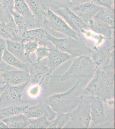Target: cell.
I'll return each instance as SVG.
<instances>
[{"instance_id":"obj_1","label":"cell","mask_w":115,"mask_h":129,"mask_svg":"<svg viewBox=\"0 0 115 129\" xmlns=\"http://www.w3.org/2000/svg\"><path fill=\"white\" fill-rule=\"evenodd\" d=\"M114 70H103L96 68L90 82L83 89L84 95H95L104 100L115 96Z\"/></svg>"},{"instance_id":"obj_2","label":"cell","mask_w":115,"mask_h":129,"mask_svg":"<svg viewBox=\"0 0 115 129\" xmlns=\"http://www.w3.org/2000/svg\"><path fill=\"white\" fill-rule=\"evenodd\" d=\"M83 83L82 81H79L68 91L51 95L46 102L57 114L70 113L83 100L84 95Z\"/></svg>"},{"instance_id":"obj_3","label":"cell","mask_w":115,"mask_h":129,"mask_svg":"<svg viewBox=\"0 0 115 129\" xmlns=\"http://www.w3.org/2000/svg\"><path fill=\"white\" fill-rule=\"evenodd\" d=\"M47 39L56 48L61 51L67 53L73 57L82 56H91L92 49L86 45V40L83 38L75 39L68 37L58 38L48 33Z\"/></svg>"},{"instance_id":"obj_4","label":"cell","mask_w":115,"mask_h":129,"mask_svg":"<svg viewBox=\"0 0 115 129\" xmlns=\"http://www.w3.org/2000/svg\"><path fill=\"white\" fill-rule=\"evenodd\" d=\"M96 66L89 56H79L61 78V81L91 79L95 74Z\"/></svg>"},{"instance_id":"obj_5","label":"cell","mask_w":115,"mask_h":129,"mask_svg":"<svg viewBox=\"0 0 115 129\" xmlns=\"http://www.w3.org/2000/svg\"><path fill=\"white\" fill-rule=\"evenodd\" d=\"M91 120L90 107L87 95H84L79 106L70 113V120L66 128L86 129Z\"/></svg>"},{"instance_id":"obj_6","label":"cell","mask_w":115,"mask_h":129,"mask_svg":"<svg viewBox=\"0 0 115 129\" xmlns=\"http://www.w3.org/2000/svg\"><path fill=\"white\" fill-rule=\"evenodd\" d=\"M43 24L45 29L57 31L75 39L82 38L80 34L72 29L65 21L54 13L51 9H47L46 10Z\"/></svg>"},{"instance_id":"obj_7","label":"cell","mask_w":115,"mask_h":129,"mask_svg":"<svg viewBox=\"0 0 115 129\" xmlns=\"http://www.w3.org/2000/svg\"><path fill=\"white\" fill-rule=\"evenodd\" d=\"M92 60L96 67L103 70L114 69V46H106L92 50Z\"/></svg>"},{"instance_id":"obj_8","label":"cell","mask_w":115,"mask_h":129,"mask_svg":"<svg viewBox=\"0 0 115 129\" xmlns=\"http://www.w3.org/2000/svg\"><path fill=\"white\" fill-rule=\"evenodd\" d=\"M29 82L21 85L7 87L0 95V108L13 105L24 104L22 97L25 89Z\"/></svg>"},{"instance_id":"obj_9","label":"cell","mask_w":115,"mask_h":129,"mask_svg":"<svg viewBox=\"0 0 115 129\" xmlns=\"http://www.w3.org/2000/svg\"><path fill=\"white\" fill-rule=\"evenodd\" d=\"M53 10L61 16L69 26L78 34L83 33L85 30L89 28V24L73 12L68 6Z\"/></svg>"},{"instance_id":"obj_10","label":"cell","mask_w":115,"mask_h":129,"mask_svg":"<svg viewBox=\"0 0 115 129\" xmlns=\"http://www.w3.org/2000/svg\"><path fill=\"white\" fill-rule=\"evenodd\" d=\"M30 81L33 84L46 86L52 72L46 64V62H37L31 63L29 66Z\"/></svg>"},{"instance_id":"obj_11","label":"cell","mask_w":115,"mask_h":129,"mask_svg":"<svg viewBox=\"0 0 115 129\" xmlns=\"http://www.w3.org/2000/svg\"><path fill=\"white\" fill-rule=\"evenodd\" d=\"M90 107L91 120L95 124H103L106 122L102 99L95 95H87Z\"/></svg>"},{"instance_id":"obj_12","label":"cell","mask_w":115,"mask_h":129,"mask_svg":"<svg viewBox=\"0 0 115 129\" xmlns=\"http://www.w3.org/2000/svg\"><path fill=\"white\" fill-rule=\"evenodd\" d=\"M48 32L44 28H37L26 29L22 34L24 43L26 41H34L39 46H44L50 49L55 46L47 39Z\"/></svg>"},{"instance_id":"obj_13","label":"cell","mask_w":115,"mask_h":129,"mask_svg":"<svg viewBox=\"0 0 115 129\" xmlns=\"http://www.w3.org/2000/svg\"><path fill=\"white\" fill-rule=\"evenodd\" d=\"M0 76L4 84L10 86L21 85L30 81L29 72L22 70L1 72Z\"/></svg>"},{"instance_id":"obj_14","label":"cell","mask_w":115,"mask_h":129,"mask_svg":"<svg viewBox=\"0 0 115 129\" xmlns=\"http://www.w3.org/2000/svg\"><path fill=\"white\" fill-rule=\"evenodd\" d=\"M23 114L30 118L45 116L51 121L56 117L57 114L45 101L41 102L35 106H29L25 110Z\"/></svg>"},{"instance_id":"obj_15","label":"cell","mask_w":115,"mask_h":129,"mask_svg":"<svg viewBox=\"0 0 115 129\" xmlns=\"http://www.w3.org/2000/svg\"><path fill=\"white\" fill-rule=\"evenodd\" d=\"M0 37L6 40L24 43L22 33L15 23L12 16L6 22L0 20Z\"/></svg>"},{"instance_id":"obj_16","label":"cell","mask_w":115,"mask_h":129,"mask_svg":"<svg viewBox=\"0 0 115 129\" xmlns=\"http://www.w3.org/2000/svg\"><path fill=\"white\" fill-rule=\"evenodd\" d=\"M68 7L73 12L87 23L96 13L103 8L95 5L92 2L77 5H70Z\"/></svg>"},{"instance_id":"obj_17","label":"cell","mask_w":115,"mask_h":129,"mask_svg":"<svg viewBox=\"0 0 115 129\" xmlns=\"http://www.w3.org/2000/svg\"><path fill=\"white\" fill-rule=\"evenodd\" d=\"M48 57V60L46 64L52 72L60 64L72 58L70 55L58 50L55 46L50 49Z\"/></svg>"},{"instance_id":"obj_18","label":"cell","mask_w":115,"mask_h":129,"mask_svg":"<svg viewBox=\"0 0 115 129\" xmlns=\"http://www.w3.org/2000/svg\"><path fill=\"white\" fill-rule=\"evenodd\" d=\"M14 10L31 23L32 28H41L25 0H14Z\"/></svg>"},{"instance_id":"obj_19","label":"cell","mask_w":115,"mask_h":129,"mask_svg":"<svg viewBox=\"0 0 115 129\" xmlns=\"http://www.w3.org/2000/svg\"><path fill=\"white\" fill-rule=\"evenodd\" d=\"M6 44L7 50L17 59L27 64H30L33 62L30 58L27 57L25 54L24 43L7 40Z\"/></svg>"},{"instance_id":"obj_20","label":"cell","mask_w":115,"mask_h":129,"mask_svg":"<svg viewBox=\"0 0 115 129\" xmlns=\"http://www.w3.org/2000/svg\"><path fill=\"white\" fill-rule=\"evenodd\" d=\"M91 29L97 34L103 35L109 40H112L114 28L110 26L107 24L92 18L88 22Z\"/></svg>"},{"instance_id":"obj_21","label":"cell","mask_w":115,"mask_h":129,"mask_svg":"<svg viewBox=\"0 0 115 129\" xmlns=\"http://www.w3.org/2000/svg\"><path fill=\"white\" fill-rule=\"evenodd\" d=\"M32 118L27 117L23 114H17L2 120L9 128L21 129L28 128L31 124Z\"/></svg>"},{"instance_id":"obj_22","label":"cell","mask_w":115,"mask_h":129,"mask_svg":"<svg viewBox=\"0 0 115 129\" xmlns=\"http://www.w3.org/2000/svg\"><path fill=\"white\" fill-rule=\"evenodd\" d=\"M31 12L37 21L41 28L43 26V19L47 8L43 0H25Z\"/></svg>"},{"instance_id":"obj_23","label":"cell","mask_w":115,"mask_h":129,"mask_svg":"<svg viewBox=\"0 0 115 129\" xmlns=\"http://www.w3.org/2000/svg\"><path fill=\"white\" fill-rule=\"evenodd\" d=\"M29 106L27 105H13L0 108V120L11 116L23 114Z\"/></svg>"},{"instance_id":"obj_24","label":"cell","mask_w":115,"mask_h":129,"mask_svg":"<svg viewBox=\"0 0 115 129\" xmlns=\"http://www.w3.org/2000/svg\"><path fill=\"white\" fill-rule=\"evenodd\" d=\"M93 18L115 28V12L113 8L107 9L103 8L96 13Z\"/></svg>"},{"instance_id":"obj_25","label":"cell","mask_w":115,"mask_h":129,"mask_svg":"<svg viewBox=\"0 0 115 129\" xmlns=\"http://www.w3.org/2000/svg\"><path fill=\"white\" fill-rule=\"evenodd\" d=\"M2 59H3L4 61L8 64L28 72L29 66L30 64L22 62L11 54L7 49L5 50L4 52Z\"/></svg>"},{"instance_id":"obj_26","label":"cell","mask_w":115,"mask_h":129,"mask_svg":"<svg viewBox=\"0 0 115 129\" xmlns=\"http://www.w3.org/2000/svg\"><path fill=\"white\" fill-rule=\"evenodd\" d=\"M10 14L14 21L15 23L22 33V35L24 31L28 29H28H30V28H31V25L29 21L16 12L14 10L11 11Z\"/></svg>"},{"instance_id":"obj_27","label":"cell","mask_w":115,"mask_h":129,"mask_svg":"<svg viewBox=\"0 0 115 129\" xmlns=\"http://www.w3.org/2000/svg\"><path fill=\"white\" fill-rule=\"evenodd\" d=\"M70 120V113L57 114L56 117L50 121L48 128L61 129L64 127Z\"/></svg>"},{"instance_id":"obj_28","label":"cell","mask_w":115,"mask_h":129,"mask_svg":"<svg viewBox=\"0 0 115 129\" xmlns=\"http://www.w3.org/2000/svg\"><path fill=\"white\" fill-rule=\"evenodd\" d=\"M50 121L48 120L45 116L32 118L31 124L28 128L31 129H45L48 128L50 125Z\"/></svg>"},{"instance_id":"obj_29","label":"cell","mask_w":115,"mask_h":129,"mask_svg":"<svg viewBox=\"0 0 115 129\" xmlns=\"http://www.w3.org/2000/svg\"><path fill=\"white\" fill-rule=\"evenodd\" d=\"M0 8L6 14H11L14 10V0H0Z\"/></svg>"},{"instance_id":"obj_30","label":"cell","mask_w":115,"mask_h":129,"mask_svg":"<svg viewBox=\"0 0 115 129\" xmlns=\"http://www.w3.org/2000/svg\"><path fill=\"white\" fill-rule=\"evenodd\" d=\"M38 46V44L35 41H28L24 43V47L26 56L30 57L31 53L35 51Z\"/></svg>"},{"instance_id":"obj_31","label":"cell","mask_w":115,"mask_h":129,"mask_svg":"<svg viewBox=\"0 0 115 129\" xmlns=\"http://www.w3.org/2000/svg\"><path fill=\"white\" fill-rule=\"evenodd\" d=\"M36 61L39 62L45 57H48L50 54V49L44 46H39L36 50Z\"/></svg>"},{"instance_id":"obj_32","label":"cell","mask_w":115,"mask_h":129,"mask_svg":"<svg viewBox=\"0 0 115 129\" xmlns=\"http://www.w3.org/2000/svg\"><path fill=\"white\" fill-rule=\"evenodd\" d=\"M95 5L107 9H112L114 0H91Z\"/></svg>"},{"instance_id":"obj_33","label":"cell","mask_w":115,"mask_h":129,"mask_svg":"<svg viewBox=\"0 0 115 129\" xmlns=\"http://www.w3.org/2000/svg\"><path fill=\"white\" fill-rule=\"evenodd\" d=\"M7 49L6 40L0 37V62L2 59V56L5 50Z\"/></svg>"},{"instance_id":"obj_34","label":"cell","mask_w":115,"mask_h":129,"mask_svg":"<svg viewBox=\"0 0 115 129\" xmlns=\"http://www.w3.org/2000/svg\"><path fill=\"white\" fill-rule=\"evenodd\" d=\"M90 2H91V0H70V4L68 7L70 5H82Z\"/></svg>"},{"instance_id":"obj_35","label":"cell","mask_w":115,"mask_h":129,"mask_svg":"<svg viewBox=\"0 0 115 129\" xmlns=\"http://www.w3.org/2000/svg\"><path fill=\"white\" fill-rule=\"evenodd\" d=\"M7 86V85H5L2 86V87H0V95L3 92V91L5 90V89H6Z\"/></svg>"},{"instance_id":"obj_36","label":"cell","mask_w":115,"mask_h":129,"mask_svg":"<svg viewBox=\"0 0 115 129\" xmlns=\"http://www.w3.org/2000/svg\"><path fill=\"white\" fill-rule=\"evenodd\" d=\"M1 72H0V73H1ZM2 84H4L3 83V81H2L1 77V76H0V85H2Z\"/></svg>"}]
</instances>
